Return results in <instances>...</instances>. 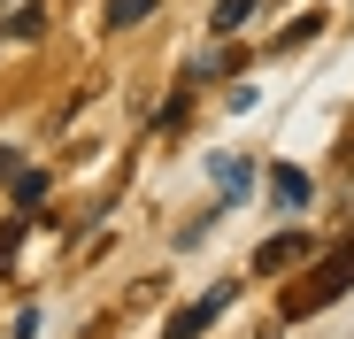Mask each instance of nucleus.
<instances>
[{"mask_svg":"<svg viewBox=\"0 0 354 339\" xmlns=\"http://www.w3.org/2000/svg\"><path fill=\"white\" fill-rule=\"evenodd\" d=\"M346 286H354V239H339V247H324V255L308 262V277L285 293V316L301 324V316H316V309L346 301Z\"/></svg>","mask_w":354,"mask_h":339,"instance_id":"f257e3e1","label":"nucleus"},{"mask_svg":"<svg viewBox=\"0 0 354 339\" xmlns=\"http://www.w3.org/2000/svg\"><path fill=\"white\" fill-rule=\"evenodd\" d=\"M308 193H316V185H308V170H292V162H277V170H270V201L308 208Z\"/></svg>","mask_w":354,"mask_h":339,"instance_id":"39448f33","label":"nucleus"},{"mask_svg":"<svg viewBox=\"0 0 354 339\" xmlns=\"http://www.w3.org/2000/svg\"><path fill=\"white\" fill-rule=\"evenodd\" d=\"M8 31H16V39H39V31H46V8H24V16L8 24Z\"/></svg>","mask_w":354,"mask_h":339,"instance_id":"9b49d317","label":"nucleus"},{"mask_svg":"<svg viewBox=\"0 0 354 339\" xmlns=\"http://www.w3.org/2000/svg\"><path fill=\"white\" fill-rule=\"evenodd\" d=\"M316 31H324V16H301V24H285V31H277V54H292V46H308Z\"/></svg>","mask_w":354,"mask_h":339,"instance_id":"1a4fd4ad","label":"nucleus"},{"mask_svg":"<svg viewBox=\"0 0 354 339\" xmlns=\"http://www.w3.org/2000/svg\"><path fill=\"white\" fill-rule=\"evenodd\" d=\"M208 178L223 185V201H247V185H254V162H239V154H216V162H208Z\"/></svg>","mask_w":354,"mask_h":339,"instance_id":"20e7f679","label":"nucleus"},{"mask_svg":"<svg viewBox=\"0 0 354 339\" xmlns=\"http://www.w3.org/2000/svg\"><path fill=\"white\" fill-rule=\"evenodd\" d=\"M316 247H308V232H277V239H262V255H254V270L262 277H285L292 262H308Z\"/></svg>","mask_w":354,"mask_h":339,"instance_id":"7ed1b4c3","label":"nucleus"},{"mask_svg":"<svg viewBox=\"0 0 354 339\" xmlns=\"http://www.w3.org/2000/svg\"><path fill=\"white\" fill-rule=\"evenodd\" d=\"M231 301H239V286H208L193 309H177V316H169V331H162V339H201V331H208V324H216Z\"/></svg>","mask_w":354,"mask_h":339,"instance_id":"f03ea898","label":"nucleus"},{"mask_svg":"<svg viewBox=\"0 0 354 339\" xmlns=\"http://www.w3.org/2000/svg\"><path fill=\"white\" fill-rule=\"evenodd\" d=\"M0 178H16V147H0Z\"/></svg>","mask_w":354,"mask_h":339,"instance_id":"f8f14e48","label":"nucleus"},{"mask_svg":"<svg viewBox=\"0 0 354 339\" xmlns=\"http://www.w3.org/2000/svg\"><path fill=\"white\" fill-rule=\"evenodd\" d=\"M39 201H46V170H16V208L31 216Z\"/></svg>","mask_w":354,"mask_h":339,"instance_id":"0eeeda50","label":"nucleus"},{"mask_svg":"<svg viewBox=\"0 0 354 339\" xmlns=\"http://www.w3.org/2000/svg\"><path fill=\"white\" fill-rule=\"evenodd\" d=\"M154 16V0H108V24L115 31H131V24H147Z\"/></svg>","mask_w":354,"mask_h":339,"instance_id":"6e6552de","label":"nucleus"},{"mask_svg":"<svg viewBox=\"0 0 354 339\" xmlns=\"http://www.w3.org/2000/svg\"><path fill=\"white\" fill-rule=\"evenodd\" d=\"M254 8H262V0H216V8H208V24H216V31H239Z\"/></svg>","mask_w":354,"mask_h":339,"instance_id":"423d86ee","label":"nucleus"},{"mask_svg":"<svg viewBox=\"0 0 354 339\" xmlns=\"http://www.w3.org/2000/svg\"><path fill=\"white\" fill-rule=\"evenodd\" d=\"M16 247H24V216L8 223V232H0V270H16Z\"/></svg>","mask_w":354,"mask_h":339,"instance_id":"9d476101","label":"nucleus"}]
</instances>
